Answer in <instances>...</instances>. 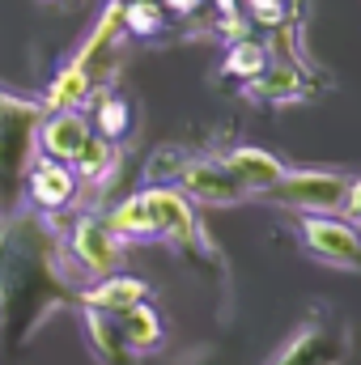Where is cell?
<instances>
[{
  "label": "cell",
  "mask_w": 361,
  "mask_h": 365,
  "mask_svg": "<svg viewBox=\"0 0 361 365\" xmlns=\"http://www.w3.org/2000/svg\"><path fill=\"white\" fill-rule=\"evenodd\" d=\"M149 182H175L191 195L195 208H234L251 200V191L230 175V166L213 153H187V149H158L149 162Z\"/></svg>",
  "instance_id": "obj_1"
},
{
  "label": "cell",
  "mask_w": 361,
  "mask_h": 365,
  "mask_svg": "<svg viewBox=\"0 0 361 365\" xmlns=\"http://www.w3.org/2000/svg\"><path fill=\"white\" fill-rule=\"evenodd\" d=\"M43 98H21L0 90V200H17L30 162L39 158V128H43Z\"/></svg>",
  "instance_id": "obj_2"
},
{
  "label": "cell",
  "mask_w": 361,
  "mask_h": 365,
  "mask_svg": "<svg viewBox=\"0 0 361 365\" xmlns=\"http://www.w3.org/2000/svg\"><path fill=\"white\" fill-rule=\"evenodd\" d=\"M141 195L149 200V212L158 221V242H171L175 251H183L187 259H200V264L217 259L213 238L200 225V208L191 204V195L183 187H175V182H145Z\"/></svg>",
  "instance_id": "obj_3"
},
{
  "label": "cell",
  "mask_w": 361,
  "mask_h": 365,
  "mask_svg": "<svg viewBox=\"0 0 361 365\" xmlns=\"http://www.w3.org/2000/svg\"><path fill=\"white\" fill-rule=\"evenodd\" d=\"M64 264H68V272L86 276V280H102V276L111 272H123V255H128V242L106 225V217L102 212H81L73 225H68V234H64Z\"/></svg>",
  "instance_id": "obj_4"
},
{
  "label": "cell",
  "mask_w": 361,
  "mask_h": 365,
  "mask_svg": "<svg viewBox=\"0 0 361 365\" xmlns=\"http://www.w3.org/2000/svg\"><path fill=\"white\" fill-rule=\"evenodd\" d=\"M349 179L345 170H285L272 182L260 200H268L276 208L293 212V217H310V212H345V195H349Z\"/></svg>",
  "instance_id": "obj_5"
},
{
  "label": "cell",
  "mask_w": 361,
  "mask_h": 365,
  "mask_svg": "<svg viewBox=\"0 0 361 365\" xmlns=\"http://www.w3.org/2000/svg\"><path fill=\"white\" fill-rule=\"evenodd\" d=\"M349 353H353L349 327L332 310H315L289 331V340L264 365H345Z\"/></svg>",
  "instance_id": "obj_6"
},
{
  "label": "cell",
  "mask_w": 361,
  "mask_h": 365,
  "mask_svg": "<svg viewBox=\"0 0 361 365\" xmlns=\"http://www.w3.org/2000/svg\"><path fill=\"white\" fill-rule=\"evenodd\" d=\"M298 242L315 264L361 272V225L345 212H310L298 217Z\"/></svg>",
  "instance_id": "obj_7"
},
{
  "label": "cell",
  "mask_w": 361,
  "mask_h": 365,
  "mask_svg": "<svg viewBox=\"0 0 361 365\" xmlns=\"http://www.w3.org/2000/svg\"><path fill=\"white\" fill-rule=\"evenodd\" d=\"M81 182H77V170L68 162H56V158H34L30 170H26V182H21V195L30 200L34 212L43 217H60L64 208H73Z\"/></svg>",
  "instance_id": "obj_8"
},
{
  "label": "cell",
  "mask_w": 361,
  "mask_h": 365,
  "mask_svg": "<svg viewBox=\"0 0 361 365\" xmlns=\"http://www.w3.org/2000/svg\"><path fill=\"white\" fill-rule=\"evenodd\" d=\"M310 77H315V73H310L306 64H298V60L272 51V60L264 64V73L243 86V98H251V102H260V106H293V102H306V98L315 93V81H310Z\"/></svg>",
  "instance_id": "obj_9"
},
{
  "label": "cell",
  "mask_w": 361,
  "mask_h": 365,
  "mask_svg": "<svg viewBox=\"0 0 361 365\" xmlns=\"http://www.w3.org/2000/svg\"><path fill=\"white\" fill-rule=\"evenodd\" d=\"M93 140V123L81 106H64V110H47L43 128H39V153L56 158V162H77Z\"/></svg>",
  "instance_id": "obj_10"
},
{
  "label": "cell",
  "mask_w": 361,
  "mask_h": 365,
  "mask_svg": "<svg viewBox=\"0 0 361 365\" xmlns=\"http://www.w3.org/2000/svg\"><path fill=\"white\" fill-rule=\"evenodd\" d=\"M149 297H153L149 280L128 276V272H111V276H102V280H90V284L77 293L81 306L102 310V314H111V319H119L123 310H132L136 302H149Z\"/></svg>",
  "instance_id": "obj_11"
},
{
  "label": "cell",
  "mask_w": 361,
  "mask_h": 365,
  "mask_svg": "<svg viewBox=\"0 0 361 365\" xmlns=\"http://www.w3.org/2000/svg\"><path fill=\"white\" fill-rule=\"evenodd\" d=\"M221 162L230 166V175L243 182L251 195H264L272 182L289 170L276 153H268V149H255V145H234V149H225V153H221Z\"/></svg>",
  "instance_id": "obj_12"
},
{
  "label": "cell",
  "mask_w": 361,
  "mask_h": 365,
  "mask_svg": "<svg viewBox=\"0 0 361 365\" xmlns=\"http://www.w3.org/2000/svg\"><path fill=\"white\" fill-rule=\"evenodd\" d=\"M115 323H119V336H123V344H128L132 357H153V353H162V344H166V323H162V314H158L153 302H136V306L123 310Z\"/></svg>",
  "instance_id": "obj_13"
},
{
  "label": "cell",
  "mask_w": 361,
  "mask_h": 365,
  "mask_svg": "<svg viewBox=\"0 0 361 365\" xmlns=\"http://www.w3.org/2000/svg\"><path fill=\"white\" fill-rule=\"evenodd\" d=\"M81 323H86V340H90V353L98 365H128V344H123V336H119V323L111 319V314H102V310H90V306H81Z\"/></svg>",
  "instance_id": "obj_14"
},
{
  "label": "cell",
  "mask_w": 361,
  "mask_h": 365,
  "mask_svg": "<svg viewBox=\"0 0 361 365\" xmlns=\"http://www.w3.org/2000/svg\"><path fill=\"white\" fill-rule=\"evenodd\" d=\"M106 217V225L123 238V242H158V221H153V212H149V200L136 191V195H128V200H119L111 212H102Z\"/></svg>",
  "instance_id": "obj_15"
},
{
  "label": "cell",
  "mask_w": 361,
  "mask_h": 365,
  "mask_svg": "<svg viewBox=\"0 0 361 365\" xmlns=\"http://www.w3.org/2000/svg\"><path fill=\"white\" fill-rule=\"evenodd\" d=\"M268 60H272V47L247 34V38L225 43V56H221V68H217V73L243 90L251 77H260V73H264V64H268Z\"/></svg>",
  "instance_id": "obj_16"
},
{
  "label": "cell",
  "mask_w": 361,
  "mask_h": 365,
  "mask_svg": "<svg viewBox=\"0 0 361 365\" xmlns=\"http://www.w3.org/2000/svg\"><path fill=\"white\" fill-rule=\"evenodd\" d=\"M98 86H93V77L77 64V60H68V64H60V73L51 77V86L43 93V106L47 110H64V106H86Z\"/></svg>",
  "instance_id": "obj_17"
},
{
  "label": "cell",
  "mask_w": 361,
  "mask_h": 365,
  "mask_svg": "<svg viewBox=\"0 0 361 365\" xmlns=\"http://www.w3.org/2000/svg\"><path fill=\"white\" fill-rule=\"evenodd\" d=\"M73 170H77V182L81 187H93V191L106 187V182L115 179V170H119V145L93 132V140L86 145V153L73 162Z\"/></svg>",
  "instance_id": "obj_18"
},
{
  "label": "cell",
  "mask_w": 361,
  "mask_h": 365,
  "mask_svg": "<svg viewBox=\"0 0 361 365\" xmlns=\"http://www.w3.org/2000/svg\"><path fill=\"white\" fill-rule=\"evenodd\" d=\"M90 123L98 136H106V140H123L128 132H132V106L119 98V93H111L106 86L93 93V110H90Z\"/></svg>",
  "instance_id": "obj_19"
},
{
  "label": "cell",
  "mask_w": 361,
  "mask_h": 365,
  "mask_svg": "<svg viewBox=\"0 0 361 365\" xmlns=\"http://www.w3.org/2000/svg\"><path fill=\"white\" fill-rule=\"evenodd\" d=\"M166 26H171V17L158 0H128L123 4V34L128 38H158V34H166Z\"/></svg>",
  "instance_id": "obj_20"
},
{
  "label": "cell",
  "mask_w": 361,
  "mask_h": 365,
  "mask_svg": "<svg viewBox=\"0 0 361 365\" xmlns=\"http://www.w3.org/2000/svg\"><path fill=\"white\" fill-rule=\"evenodd\" d=\"M158 4L166 9L171 21H187V17H195L200 9H208V0H158Z\"/></svg>",
  "instance_id": "obj_21"
},
{
  "label": "cell",
  "mask_w": 361,
  "mask_h": 365,
  "mask_svg": "<svg viewBox=\"0 0 361 365\" xmlns=\"http://www.w3.org/2000/svg\"><path fill=\"white\" fill-rule=\"evenodd\" d=\"M345 217L361 225V179H349V195H345Z\"/></svg>",
  "instance_id": "obj_22"
},
{
  "label": "cell",
  "mask_w": 361,
  "mask_h": 365,
  "mask_svg": "<svg viewBox=\"0 0 361 365\" xmlns=\"http://www.w3.org/2000/svg\"><path fill=\"white\" fill-rule=\"evenodd\" d=\"M47 4H56V9H64V4H73V0H47Z\"/></svg>",
  "instance_id": "obj_23"
},
{
  "label": "cell",
  "mask_w": 361,
  "mask_h": 365,
  "mask_svg": "<svg viewBox=\"0 0 361 365\" xmlns=\"http://www.w3.org/2000/svg\"><path fill=\"white\" fill-rule=\"evenodd\" d=\"M123 4H128V0H123Z\"/></svg>",
  "instance_id": "obj_24"
}]
</instances>
